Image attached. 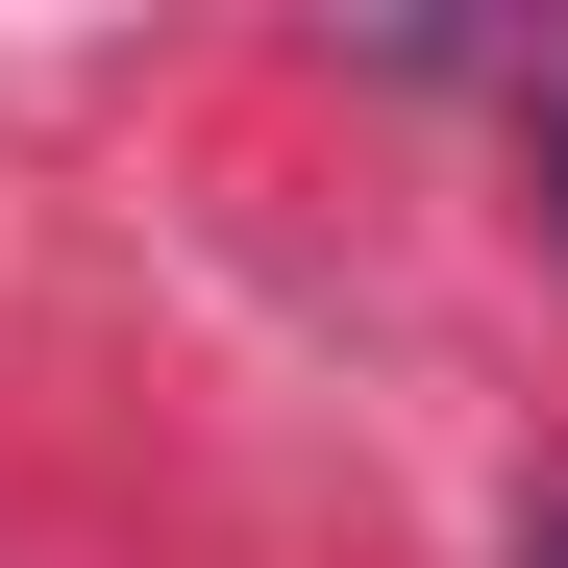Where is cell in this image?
Wrapping results in <instances>:
<instances>
[{
    "instance_id": "obj_1",
    "label": "cell",
    "mask_w": 568,
    "mask_h": 568,
    "mask_svg": "<svg viewBox=\"0 0 568 568\" xmlns=\"http://www.w3.org/2000/svg\"><path fill=\"white\" fill-rule=\"evenodd\" d=\"M544 223H568V100H544Z\"/></svg>"
},
{
    "instance_id": "obj_2",
    "label": "cell",
    "mask_w": 568,
    "mask_h": 568,
    "mask_svg": "<svg viewBox=\"0 0 568 568\" xmlns=\"http://www.w3.org/2000/svg\"><path fill=\"white\" fill-rule=\"evenodd\" d=\"M519 568H568V495H544V519H519Z\"/></svg>"
}]
</instances>
